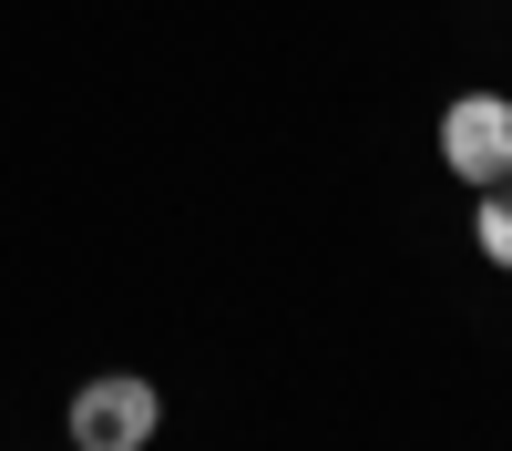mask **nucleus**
Segmentation results:
<instances>
[{
  "label": "nucleus",
  "mask_w": 512,
  "mask_h": 451,
  "mask_svg": "<svg viewBox=\"0 0 512 451\" xmlns=\"http://www.w3.org/2000/svg\"><path fill=\"white\" fill-rule=\"evenodd\" d=\"M154 431H164V390L134 369H103L72 390V451H144Z\"/></svg>",
  "instance_id": "1"
},
{
  "label": "nucleus",
  "mask_w": 512,
  "mask_h": 451,
  "mask_svg": "<svg viewBox=\"0 0 512 451\" xmlns=\"http://www.w3.org/2000/svg\"><path fill=\"white\" fill-rule=\"evenodd\" d=\"M441 164L461 185H502L512 175V93H451L441 103Z\"/></svg>",
  "instance_id": "2"
},
{
  "label": "nucleus",
  "mask_w": 512,
  "mask_h": 451,
  "mask_svg": "<svg viewBox=\"0 0 512 451\" xmlns=\"http://www.w3.org/2000/svg\"><path fill=\"white\" fill-rule=\"evenodd\" d=\"M472 246H482V267H502V277H512V175L472 195Z\"/></svg>",
  "instance_id": "3"
}]
</instances>
